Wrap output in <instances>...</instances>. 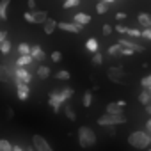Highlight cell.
Listing matches in <instances>:
<instances>
[{
  "label": "cell",
  "instance_id": "60d3db41",
  "mask_svg": "<svg viewBox=\"0 0 151 151\" xmlns=\"http://www.w3.org/2000/svg\"><path fill=\"white\" fill-rule=\"evenodd\" d=\"M23 18H25L29 23H36V22H34V14H32L30 11H29V13H25V14H23Z\"/></svg>",
  "mask_w": 151,
  "mask_h": 151
},
{
  "label": "cell",
  "instance_id": "f6af8a7d",
  "mask_svg": "<svg viewBox=\"0 0 151 151\" xmlns=\"http://www.w3.org/2000/svg\"><path fill=\"white\" fill-rule=\"evenodd\" d=\"M116 20H119V22L121 20H126V13H117L116 14Z\"/></svg>",
  "mask_w": 151,
  "mask_h": 151
},
{
  "label": "cell",
  "instance_id": "816d5d0a",
  "mask_svg": "<svg viewBox=\"0 0 151 151\" xmlns=\"http://www.w3.org/2000/svg\"><path fill=\"white\" fill-rule=\"evenodd\" d=\"M101 2H105V4H110V2H114V0H101Z\"/></svg>",
  "mask_w": 151,
  "mask_h": 151
},
{
  "label": "cell",
  "instance_id": "7bdbcfd3",
  "mask_svg": "<svg viewBox=\"0 0 151 151\" xmlns=\"http://www.w3.org/2000/svg\"><path fill=\"white\" fill-rule=\"evenodd\" d=\"M7 39V32L6 30H0V43H4Z\"/></svg>",
  "mask_w": 151,
  "mask_h": 151
},
{
  "label": "cell",
  "instance_id": "ab89813d",
  "mask_svg": "<svg viewBox=\"0 0 151 151\" xmlns=\"http://www.w3.org/2000/svg\"><path fill=\"white\" fill-rule=\"evenodd\" d=\"M27 7L30 9V13L37 11V9H36V7H37V6H36V0H29V2H27Z\"/></svg>",
  "mask_w": 151,
  "mask_h": 151
},
{
  "label": "cell",
  "instance_id": "cb8c5ba5",
  "mask_svg": "<svg viewBox=\"0 0 151 151\" xmlns=\"http://www.w3.org/2000/svg\"><path fill=\"white\" fill-rule=\"evenodd\" d=\"M91 103H93V93L91 91H86L84 93V98H82V105L84 107H91Z\"/></svg>",
  "mask_w": 151,
  "mask_h": 151
},
{
  "label": "cell",
  "instance_id": "f907efd6",
  "mask_svg": "<svg viewBox=\"0 0 151 151\" xmlns=\"http://www.w3.org/2000/svg\"><path fill=\"white\" fill-rule=\"evenodd\" d=\"M146 112H147V114H151V105H147V107H146Z\"/></svg>",
  "mask_w": 151,
  "mask_h": 151
},
{
  "label": "cell",
  "instance_id": "f546056e",
  "mask_svg": "<svg viewBox=\"0 0 151 151\" xmlns=\"http://www.w3.org/2000/svg\"><path fill=\"white\" fill-rule=\"evenodd\" d=\"M0 52H2L4 55H7V53L11 52V43H9V39H6L4 43H0Z\"/></svg>",
  "mask_w": 151,
  "mask_h": 151
},
{
  "label": "cell",
  "instance_id": "44dd1931",
  "mask_svg": "<svg viewBox=\"0 0 151 151\" xmlns=\"http://www.w3.org/2000/svg\"><path fill=\"white\" fill-rule=\"evenodd\" d=\"M139 101H140V103H142L144 107H147V105L151 103V94H149V93H147V91L144 89V91H142V93L139 94Z\"/></svg>",
  "mask_w": 151,
  "mask_h": 151
},
{
  "label": "cell",
  "instance_id": "7402d4cb",
  "mask_svg": "<svg viewBox=\"0 0 151 151\" xmlns=\"http://www.w3.org/2000/svg\"><path fill=\"white\" fill-rule=\"evenodd\" d=\"M37 77L39 78H48L50 77V68L48 66H39L37 68Z\"/></svg>",
  "mask_w": 151,
  "mask_h": 151
},
{
  "label": "cell",
  "instance_id": "c3c4849f",
  "mask_svg": "<svg viewBox=\"0 0 151 151\" xmlns=\"http://www.w3.org/2000/svg\"><path fill=\"white\" fill-rule=\"evenodd\" d=\"M13 151H25L22 146H13Z\"/></svg>",
  "mask_w": 151,
  "mask_h": 151
},
{
  "label": "cell",
  "instance_id": "d6a6232c",
  "mask_svg": "<svg viewBox=\"0 0 151 151\" xmlns=\"http://www.w3.org/2000/svg\"><path fill=\"white\" fill-rule=\"evenodd\" d=\"M101 62H103V55H101L100 52H98V53H94V55H93V64H96V66H100Z\"/></svg>",
  "mask_w": 151,
  "mask_h": 151
},
{
  "label": "cell",
  "instance_id": "9c48e42d",
  "mask_svg": "<svg viewBox=\"0 0 151 151\" xmlns=\"http://www.w3.org/2000/svg\"><path fill=\"white\" fill-rule=\"evenodd\" d=\"M60 30H64V32H73V34H78L84 27H80V25H77V23H66V22H59V25H57Z\"/></svg>",
  "mask_w": 151,
  "mask_h": 151
},
{
  "label": "cell",
  "instance_id": "7dc6e473",
  "mask_svg": "<svg viewBox=\"0 0 151 151\" xmlns=\"http://www.w3.org/2000/svg\"><path fill=\"white\" fill-rule=\"evenodd\" d=\"M116 103H117V105H119V107H123V109H124V107H126V101H124V100H119V101H116Z\"/></svg>",
  "mask_w": 151,
  "mask_h": 151
},
{
  "label": "cell",
  "instance_id": "603a6c76",
  "mask_svg": "<svg viewBox=\"0 0 151 151\" xmlns=\"http://www.w3.org/2000/svg\"><path fill=\"white\" fill-rule=\"evenodd\" d=\"M73 94H75V91H73L71 87H64V89H60V96H62V100H64V101H68Z\"/></svg>",
  "mask_w": 151,
  "mask_h": 151
},
{
  "label": "cell",
  "instance_id": "484cf974",
  "mask_svg": "<svg viewBox=\"0 0 151 151\" xmlns=\"http://www.w3.org/2000/svg\"><path fill=\"white\" fill-rule=\"evenodd\" d=\"M55 78H57V80H69V78H71V75H69V71L60 69V71L55 73Z\"/></svg>",
  "mask_w": 151,
  "mask_h": 151
},
{
  "label": "cell",
  "instance_id": "ffe728a7",
  "mask_svg": "<svg viewBox=\"0 0 151 151\" xmlns=\"http://www.w3.org/2000/svg\"><path fill=\"white\" fill-rule=\"evenodd\" d=\"M9 78H11V73H9V69L4 66V64H0V82H9Z\"/></svg>",
  "mask_w": 151,
  "mask_h": 151
},
{
  "label": "cell",
  "instance_id": "bcb514c9",
  "mask_svg": "<svg viewBox=\"0 0 151 151\" xmlns=\"http://www.w3.org/2000/svg\"><path fill=\"white\" fill-rule=\"evenodd\" d=\"M146 130H147V133L151 135V119H149V121L146 123Z\"/></svg>",
  "mask_w": 151,
  "mask_h": 151
},
{
  "label": "cell",
  "instance_id": "8d00e7d4",
  "mask_svg": "<svg viewBox=\"0 0 151 151\" xmlns=\"http://www.w3.org/2000/svg\"><path fill=\"white\" fill-rule=\"evenodd\" d=\"M78 6V0H66L64 2V7H77Z\"/></svg>",
  "mask_w": 151,
  "mask_h": 151
},
{
  "label": "cell",
  "instance_id": "ba28073f",
  "mask_svg": "<svg viewBox=\"0 0 151 151\" xmlns=\"http://www.w3.org/2000/svg\"><path fill=\"white\" fill-rule=\"evenodd\" d=\"M14 78H18V80H22L23 84H29L30 82V78H32V75L25 69V68H14Z\"/></svg>",
  "mask_w": 151,
  "mask_h": 151
},
{
  "label": "cell",
  "instance_id": "ac0fdd59",
  "mask_svg": "<svg viewBox=\"0 0 151 151\" xmlns=\"http://www.w3.org/2000/svg\"><path fill=\"white\" fill-rule=\"evenodd\" d=\"M34 14V22L36 23H46V20H48V14H46V11H34L32 13Z\"/></svg>",
  "mask_w": 151,
  "mask_h": 151
},
{
  "label": "cell",
  "instance_id": "8992f818",
  "mask_svg": "<svg viewBox=\"0 0 151 151\" xmlns=\"http://www.w3.org/2000/svg\"><path fill=\"white\" fill-rule=\"evenodd\" d=\"M32 146H34L37 151H53L52 146L46 142V139L41 137V135H34V137H32Z\"/></svg>",
  "mask_w": 151,
  "mask_h": 151
},
{
  "label": "cell",
  "instance_id": "52a82bcc",
  "mask_svg": "<svg viewBox=\"0 0 151 151\" xmlns=\"http://www.w3.org/2000/svg\"><path fill=\"white\" fill-rule=\"evenodd\" d=\"M14 82H16V89H18V100H20V101H25V100L29 98V93H30L29 84H23V82L18 80V78H14Z\"/></svg>",
  "mask_w": 151,
  "mask_h": 151
},
{
  "label": "cell",
  "instance_id": "d6986e66",
  "mask_svg": "<svg viewBox=\"0 0 151 151\" xmlns=\"http://www.w3.org/2000/svg\"><path fill=\"white\" fill-rule=\"evenodd\" d=\"M86 48H87V52H91L93 55L98 53V41H96L94 37H89L87 43H86Z\"/></svg>",
  "mask_w": 151,
  "mask_h": 151
},
{
  "label": "cell",
  "instance_id": "e0dca14e",
  "mask_svg": "<svg viewBox=\"0 0 151 151\" xmlns=\"http://www.w3.org/2000/svg\"><path fill=\"white\" fill-rule=\"evenodd\" d=\"M32 62H34L32 55H20L18 60H16V66H18V68H25V66H29V64H32Z\"/></svg>",
  "mask_w": 151,
  "mask_h": 151
},
{
  "label": "cell",
  "instance_id": "9a60e30c",
  "mask_svg": "<svg viewBox=\"0 0 151 151\" xmlns=\"http://www.w3.org/2000/svg\"><path fill=\"white\" fill-rule=\"evenodd\" d=\"M107 114H112V116H123V107H119L116 101H114V103H109V105H107Z\"/></svg>",
  "mask_w": 151,
  "mask_h": 151
},
{
  "label": "cell",
  "instance_id": "f1b7e54d",
  "mask_svg": "<svg viewBox=\"0 0 151 151\" xmlns=\"http://www.w3.org/2000/svg\"><path fill=\"white\" fill-rule=\"evenodd\" d=\"M109 11V4H105V2H101V0H100V2L96 4V13L98 14H105Z\"/></svg>",
  "mask_w": 151,
  "mask_h": 151
},
{
  "label": "cell",
  "instance_id": "ee69618b",
  "mask_svg": "<svg viewBox=\"0 0 151 151\" xmlns=\"http://www.w3.org/2000/svg\"><path fill=\"white\" fill-rule=\"evenodd\" d=\"M6 116H7V117H9V119H11V117H13V116H14V110H13V109H11V107H7V109H6Z\"/></svg>",
  "mask_w": 151,
  "mask_h": 151
},
{
  "label": "cell",
  "instance_id": "83f0119b",
  "mask_svg": "<svg viewBox=\"0 0 151 151\" xmlns=\"http://www.w3.org/2000/svg\"><path fill=\"white\" fill-rule=\"evenodd\" d=\"M30 48H32V46H29L27 43H20V45H18L20 55H30Z\"/></svg>",
  "mask_w": 151,
  "mask_h": 151
},
{
  "label": "cell",
  "instance_id": "4fadbf2b",
  "mask_svg": "<svg viewBox=\"0 0 151 151\" xmlns=\"http://www.w3.org/2000/svg\"><path fill=\"white\" fill-rule=\"evenodd\" d=\"M73 22L77 23V25H80V27H84V25H87L91 22V16L86 14V13H77V14H75V18H73Z\"/></svg>",
  "mask_w": 151,
  "mask_h": 151
},
{
  "label": "cell",
  "instance_id": "74e56055",
  "mask_svg": "<svg viewBox=\"0 0 151 151\" xmlns=\"http://www.w3.org/2000/svg\"><path fill=\"white\" fill-rule=\"evenodd\" d=\"M116 30L119 32V34H128V27H124V25H116Z\"/></svg>",
  "mask_w": 151,
  "mask_h": 151
},
{
  "label": "cell",
  "instance_id": "8fae6325",
  "mask_svg": "<svg viewBox=\"0 0 151 151\" xmlns=\"http://www.w3.org/2000/svg\"><path fill=\"white\" fill-rule=\"evenodd\" d=\"M30 55H32L34 60H45V59H46V53L43 52V48H41L39 45H36V46L30 48Z\"/></svg>",
  "mask_w": 151,
  "mask_h": 151
},
{
  "label": "cell",
  "instance_id": "681fc988",
  "mask_svg": "<svg viewBox=\"0 0 151 151\" xmlns=\"http://www.w3.org/2000/svg\"><path fill=\"white\" fill-rule=\"evenodd\" d=\"M25 151H36V147H34V146H29V147H27Z\"/></svg>",
  "mask_w": 151,
  "mask_h": 151
},
{
  "label": "cell",
  "instance_id": "6da1fadb",
  "mask_svg": "<svg viewBox=\"0 0 151 151\" xmlns=\"http://www.w3.org/2000/svg\"><path fill=\"white\" fill-rule=\"evenodd\" d=\"M128 144L133 146L135 149H146V147H149V144H151V135H149L147 132L137 130V132L130 133V137H128Z\"/></svg>",
  "mask_w": 151,
  "mask_h": 151
},
{
  "label": "cell",
  "instance_id": "7a4b0ae2",
  "mask_svg": "<svg viewBox=\"0 0 151 151\" xmlns=\"http://www.w3.org/2000/svg\"><path fill=\"white\" fill-rule=\"evenodd\" d=\"M78 144L82 147H91L96 144V133L89 126H80L78 128Z\"/></svg>",
  "mask_w": 151,
  "mask_h": 151
},
{
  "label": "cell",
  "instance_id": "836d02e7",
  "mask_svg": "<svg viewBox=\"0 0 151 151\" xmlns=\"http://www.w3.org/2000/svg\"><path fill=\"white\" fill-rule=\"evenodd\" d=\"M128 36H133V37H142V30H137V29H128Z\"/></svg>",
  "mask_w": 151,
  "mask_h": 151
},
{
  "label": "cell",
  "instance_id": "5bb4252c",
  "mask_svg": "<svg viewBox=\"0 0 151 151\" xmlns=\"http://www.w3.org/2000/svg\"><path fill=\"white\" fill-rule=\"evenodd\" d=\"M11 4V0H0V22L7 20V7Z\"/></svg>",
  "mask_w": 151,
  "mask_h": 151
},
{
  "label": "cell",
  "instance_id": "3957f363",
  "mask_svg": "<svg viewBox=\"0 0 151 151\" xmlns=\"http://www.w3.org/2000/svg\"><path fill=\"white\" fill-rule=\"evenodd\" d=\"M126 123V116H112V114H105L101 117H98V124L100 126H116V124H124Z\"/></svg>",
  "mask_w": 151,
  "mask_h": 151
},
{
  "label": "cell",
  "instance_id": "4dcf8cb0",
  "mask_svg": "<svg viewBox=\"0 0 151 151\" xmlns=\"http://www.w3.org/2000/svg\"><path fill=\"white\" fill-rule=\"evenodd\" d=\"M121 50H123V46H121L119 43H117V45H112V46L109 48V55H119Z\"/></svg>",
  "mask_w": 151,
  "mask_h": 151
},
{
  "label": "cell",
  "instance_id": "2e32d148",
  "mask_svg": "<svg viewBox=\"0 0 151 151\" xmlns=\"http://www.w3.org/2000/svg\"><path fill=\"white\" fill-rule=\"evenodd\" d=\"M57 25H59V23H57L55 20L48 18V20H46V23L43 25V29H45V34H48V36H50V34H53V30L57 29Z\"/></svg>",
  "mask_w": 151,
  "mask_h": 151
},
{
  "label": "cell",
  "instance_id": "7c38bea8",
  "mask_svg": "<svg viewBox=\"0 0 151 151\" xmlns=\"http://www.w3.org/2000/svg\"><path fill=\"white\" fill-rule=\"evenodd\" d=\"M137 22H139V25H140L142 29H151V16H149L147 13H139Z\"/></svg>",
  "mask_w": 151,
  "mask_h": 151
},
{
  "label": "cell",
  "instance_id": "5b68a950",
  "mask_svg": "<svg viewBox=\"0 0 151 151\" xmlns=\"http://www.w3.org/2000/svg\"><path fill=\"white\" fill-rule=\"evenodd\" d=\"M48 103H50V107L53 109V112H59V110H60V105L64 103V100H62V96H60V91H52V93H50V98H48Z\"/></svg>",
  "mask_w": 151,
  "mask_h": 151
},
{
  "label": "cell",
  "instance_id": "d590c367",
  "mask_svg": "<svg viewBox=\"0 0 151 151\" xmlns=\"http://www.w3.org/2000/svg\"><path fill=\"white\" fill-rule=\"evenodd\" d=\"M60 59H62V53L60 52H52V60L53 62H60Z\"/></svg>",
  "mask_w": 151,
  "mask_h": 151
},
{
  "label": "cell",
  "instance_id": "f35d334b",
  "mask_svg": "<svg viewBox=\"0 0 151 151\" xmlns=\"http://www.w3.org/2000/svg\"><path fill=\"white\" fill-rule=\"evenodd\" d=\"M142 37L151 41V29H142Z\"/></svg>",
  "mask_w": 151,
  "mask_h": 151
},
{
  "label": "cell",
  "instance_id": "30bf717a",
  "mask_svg": "<svg viewBox=\"0 0 151 151\" xmlns=\"http://www.w3.org/2000/svg\"><path fill=\"white\" fill-rule=\"evenodd\" d=\"M117 43H119V45H121L123 48H130V50H133L135 53H137V52H144V48H142L140 45L133 43V41H128V39H123V37H121V39H119Z\"/></svg>",
  "mask_w": 151,
  "mask_h": 151
},
{
  "label": "cell",
  "instance_id": "277c9868",
  "mask_svg": "<svg viewBox=\"0 0 151 151\" xmlns=\"http://www.w3.org/2000/svg\"><path fill=\"white\" fill-rule=\"evenodd\" d=\"M107 77H109V80H112L116 84H123L124 82V69L121 66H112L107 71Z\"/></svg>",
  "mask_w": 151,
  "mask_h": 151
},
{
  "label": "cell",
  "instance_id": "4316f807",
  "mask_svg": "<svg viewBox=\"0 0 151 151\" xmlns=\"http://www.w3.org/2000/svg\"><path fill=\"white\" fill-rule=\"evenodd\" d=\"M13 146H14V144H11L9 140L0 139V151H13Z\"/></svg>",
  "mask_w": 151,
  "mask_h": 151
},
{
  "label": "cell",
  "instance_id": "1f68e13d",
  "mask_svg": "<svg viewBox=\"0 0 151 151\" xmlns=\"http://www.w3.org/2000/svg\"><path fill=\"white\" fill-rule=\"evenodd\" d=\"M140 86H142L144 89H151V75H147V77H144V78L140 80Z\"/></svg>",
  "mask_w": 151,
  "mask_h": 151
},
{
  "label": "cell",
  "instance_id": "f5cc1de1",
  "mask_svg": "<svg viewBox=\"0 0 151 151\" xmlns=\"http://www.w3.org/2000/svg\"><path fill=\"white\" fill-rule=\"evenodd\" d=\"M149 105H151V103H149Z\"/></svg>",
  "mask_w": 151,
  "mask_h": 151
},
{
  "label": "cell",
  "instance_id": "d4e9b609",
  "mask_svg": "<svg viewBox=\"0 0 151 151\" xmlns=\"http://www.w3.org/2000/svg\"><path fill=\"white\" fill-rule=\"evenodd\" d=\"M64 114H66V117H68L69 121H77V114H75V110H73L69 105L64 107Z\"/></svg>",
  "mask_w": 151,
  "mask_h": 151
},
{
  "label": "cell",
  "instance_id": "e575fe53",
  "mask_svg": "<svg viewBox=\"0 0 151 151\" xmlns=\"http://www.w3.org/2000/svg\"><path fill=\"white\" fill-rule=\"evenodd\" d=\"M101 32H103V36H110V34H112V27H110L109 23H105L103 29H101Z\"/></svg>",
  "mask_w": 151,
  "mask_h": 151
},
{
  "label": "cell",
  "instance_id": "b9f144b4",
  "mask_svg": "<svg viewBox=\"0 0 151 151\" xmlns=\"http://www.w3.org/2000/svg\"><path fill=\"white\" fill-rule=\"evenodd\" d=\"M133 53H135V52L130 50V48H123V50H121V55H126V57H130V55H133Z\"/></svg>",
  "mask_w": 151,
  "mask_h": 151
}]
</instances>
